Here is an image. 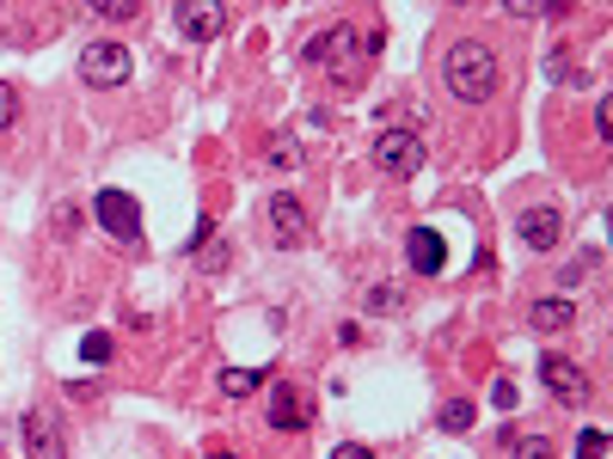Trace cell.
<instances>
[{
    "instance_id": "1",
    "label": "cell",
    "mask_w": 613,
    "mask_h": 459,
    "mask_svg": "<svg viewBox=\"0 0 613 459\" xmlns=\"http://www.w3.org/2000/svg\"><path fill=\"white\" fill-rule=\"evenodd\" d=\"M441 80H448V92L460 98V105H485L497 92V55H491V43H454L448 50V62H441Z\"/></svg>"
},
{
    "instance_id": "2",
    "label": "cell",
    "mask_w": 613,
    "mask_h": 459,
    "mask_svg": "<svg viewBox=\"0 0 613 459\" xmlns=\"http://www.w3.org/2000/svg\"><path fill=\"white\" fill-rule=\"evenodd\" d=\"M540 386L559 405H589V367L571 362V355H540Z\"/></svg>"
},
{
    "instance_id": "3",
    "label": "cell",
    "mask_w": 613,
    "mask_h": 459,
    "mask_svg": "<svg viewBox=\"0 0 613 459\" xmlns=\"http://www.w3.org/2000/svg\"><path fill=\"white\" fill-rule=\"evenodd\" d=\"M424 159H429V154H424V142H417L412 129H387L381 142H374V166L387 171V178H412Z\"/></svg>"
},
{
    "instance_id": "4",
    "label": "cell",
    "mask_w": 613,
    "mask_h": 459,
    "mask_svg": "<svg viewBox=\"0 0 613 459\" xmlns=\"http://www.w3.org/2000/svg\"><path fill=\"white\" fill-rule=\"evenodd\" d=\"M81 80L86 86H123V80H129V50H123V43H86Z\"/></svg>"
},
{
    "instance_id": "5",
    "label": "cell",
    "mask_w": 613,
    "mask_h": 459,
    "mask_svg": "<svg viewBox=\"0 0 613 459\" xmlns=\"http://www.w3.org/2000/svg\"><path fill=\"white\" fill-rule=\"evenodd\" d=\"M93 215H98V227H105L111 239H135V233H142V202H135L129 190H98Z\"/></svg>"
},
{
    "instance_id": "6",
    "label": "cell",
    "mask_w": 613,
    "mask_h": 459,
    "mask_svg": "<svg viewBox=\"0 0 613 459\" xmlns=\"http://www.w3.org/2000/svg\"><path fill=\"white\" fill-rule=\"evenodd\" d=\"M405 263H412L417 275H441V263H448V239H441L436 227H412V233H405Z\"/></svg>"
},
{
    "instance_id": "7",
    "label": "cell",
    "mask_w": 613,
    "mask_h": 459,
    "mask_svg": "<svg viewBox=\"0 0 613 459\" xmlns=\"http://www.w3.org/2000/svg\"><path fill=\"white\" fill-rule=\"evenodd\" d=\"M173 19H178V31H185V38H215V31L227 25V7L221 0H178L173 7Z\"/></svg>"
},
{
    "instance_id": "8",
    "label": "cell",
    "mask_w": 613,
    "mask_h": 459,
    "mask_svg": "<svg viewBox=\"0 0 613 459\" xmlns=\"http://www.w3.org/2000/svg\"><path fill=\"white\" fill-rule=\"evenodd\" d=\"M264 215H270V246L289 251V246H301V239H306V209L294 197H270Z\"/></svg>"
},
{
    "instance_id": "9",
    "label": "cell",
    "mask_w": 613,
    "mask_h": 459,
    "mask_svg": "<svg viewBox=\"0 0 613 459\" xmlns=\"http://www.w3.org/2000/svg\"><path fill=\"white\" fill-rule=\"evenodd\" d=\"M25 447H31V459H67V441L50 410H31L25 417Z\"/></svg>"
},
{
    "instance_id": "10",
    "label": "cell",
    "mask_w": 613,
    "mask_h": 459,
    "mask_svg": "<svg viewBox=\"0 0 613 459\" xmlns=\"http://www.w3.org/2000/svg\"><path fill=\"white\" fill-rule=\"evenodd\" d=\"M559 233H564V215L559 209H528V215H521V246L552 251V246H559Z\"/></svg>"
},
{
    "instance_id": "11",
    "label": "cell",
    "mask_w": 613,
    "mask_h": 459,
    "mask_svg": "<svg viewBox=\"0 0 613 459\" xmlns=\"http://www.w3.org/2000/svg\"><path fill=\"white\" fill-rule=\"evenodd\" d=\"M270 429H282V435H289V429H306V398L294 393L289 380L270 386Z\"/></svg>"
},
{
    "instance_id": "12",
    "label": "cell",
    "mask_w": 613,
    "mask_h": 459,
    "mask_svg": "<svg viewBox=\"0 0 613 459\" xmlns=\"http://www.w3.org/2000/svg\"><path fill=\"white\" fill-rule=\"evenodd\" d=\"M350 50H356V31H350V25H332L325 38H313V43H306V50H301V62H325V55L350 62Z\"/></svg>"
},
{
    "instance_id": "13",
    "label": "cell",
    "mask_w": 613,
    "mask_h": 459,
    "mask_svg": "<svg viewBox=\"0 0 613 459\" xmlns=\"http://www.w3.org/2000/svg\"><path fill=\"white\" fill-rule=\"evenodd\" d=\"M571 319H576V306L571 301H533V331H571Z\"/></svg>"
},
{
    "instance_id": "14",
    "label": "cell",
    "mask_w": 613,
    "mask_h": 459,
    "mask_svg": "<svg viewBox=\"0 0 613 459\" xmlns=\"http://www.w3.org/2000/svg\"><path fill=\"white\" fill-rule=\"evenodd\" d=\"M264 386V367H221V393L227 398H246V393H258Z\"/></svg>"
},
{
    "instance_id": "15",
    "label": "cell",
    "mask_w": 613,
    "mask_h": 459,
    "mask_svg": "<svg viewBox=\"0 0 613 459\" xmlns=\"http://www.w3.org/2000/svg\"><path fill=\"white\" fill-rule=\"evenodd\" d=\"M436 423H441L448 435H467V429H472V405H467V398H448V405L436 410Z\"/></svg>"
},
{
    "instance_id": "16",
    "label": "cell",
    "mask_w": 613,
    "mask_h": 459,
    "mask_svg": "<svg viewBox=\"0 0 613 459\" xmlns=\"http://www.w3.org/2000/svg\"><path fill=\"white\" fill-rule=\"evenodd\" d=\"M81 362H93V367L111 362V337H105V331H86V337H81Z\"/></svg>"
},
{
    "instance_id": "17",
    "label": "cell",
    "mask_w": 613,
    "mask_h": 459,
    "mask_svg": "<svg viewBox=\"0 0 613 459\" xmlns=\"http://www.w3.org/2000/svg\"><path fill=\"white\" fill-rule=\"evenodd\" d=\"M509 453L516 459H552V441L547 435H521V441H509Z\"/></svg>"
},
{
    "instance_id": "18",
    "label": "cell",
    "mask_w": 613,
    "mask_h": 459,
    "mask_svg": "<svg viewBox=\"0 0 613 459\" xmlns=\"http://www.w3.org/2000/svg\"><path fill=\"white\" fill-rule=\"evenodd\" d=\"M270 166L277 171H289V166H301V147L289 142V135H277V142H270Z\"/></svg>"
},
{
    "instance_id": "19",
    "label": "cell",
    "mask_w": 613,
    "mask_h": 459,
    "mask_svg": "<svg viewBox=\"0 0 613 459\" xmlns=\"http://www.w3.org/2000/svg\"><path fill=\"white\" fill-rule=\"evenodd\" d=\"M595 263H601V251H595V246H583V251H576L571 263H564V282H583V275L595 270Z\"/></svg>"
},
{
    "instance_id": "20",
    "label": "cell",
    "mask_w": 613,
    "mask_h": 459,
    "mask_svg": "<svg viewBox=\"0 0 613 459\" xmlns=\"http://www.w3.org/2000/svg\"><path fill=\"white\" fill-rule=\"evenodd\" d=\"M399 306H405V294H399V289H374V294H368V313H381V319H393Z\"/></svg>"
},
{
    "instance_id": "21",
    "label": "cell",
    "mask_w": 613,
    "mask_h": 459,
    "mask_svg": "<svg viewBox=\"0 0 613 459\" xmlns=\"http://www.w3.org/2000/svg\"><path fill=\"white\" fill-rule=\"evenodd\" d=\"M601 453H607V435H601V429L576 435V459H601Z\"/></svg>"
},
{
    "instance_id": "22",
    "label": "cell",
    "mask_w": 613,
    "mask_h": 459,
    "mask_svg": "<svg viewBox=\"0 0 613 459\" xmlns=\"http://www.w3.org/2000/svg\"><path fill=\"white\" fill-rule=\"evenodd\" d=\"M13 123H19V92L0 86V129H13Z\"/></svg>"
},
{
    "instance_id": "23",
    "label": "cell",
    "mask_w": 613,
    "mask_h": 459,
    "mask_svg": "<svg viewBox=\"0 0 613 459\" xmlns=\"http://www.w3.org/2000/svg\"><path fill=\"white\" fill-rule=\"evenodd\" d=\"M595 135H601V142L613 135V98H607V92L595 98Z\"/></svg>"
},
{
    "instance_id": "24",
    "label": "cell",
    "mask_w": 613,
    "mask_h": 459,
    "mask_svg": "<svg viewBox=\"0 0 613 459\" xmlns=\"http://www.w3.org/2000/svg\"><path fill=\"white\" fill-rule=\"evenodd\" d=\"M135 13H142L135 0H105V7H98V19H135Z\"/></svg>"
},
{
    "instance_id": "25",
    "label": "cell",
    "mask_w": 613,
    "mask_h": 459,
    "mask_svg": "<svg viewBox=\"0 0 613 459\" xmlns=\"http://www.w3.org/2000/svg\"><path fill=\"white\" fill-rule=\"evenodd\" d=\"M491 398H497V410H516V380H509V374H503V380L491 386Z\"/></svg>"
},
{
    "instance_id": "26",
    "label": "cell",
    "mask_w": 613,
    "mask_h": 459,
    "mask_svg": "<svg viewBox=\"0 0 613 459\" xmlns=\"http://www.w3.org/2000/svg\"><path fill=\"white\" fill-rule=\"evenodd\" d=\"M221 263H227V246H221V239H215V246L202 251V270H221Z\"/></svg>"
},
{
    "instance_id": "27",
    "label": "cell",
    "mask_w": 613,
    "mask_h": 459,
    "mask_svg": "<svg viewBox=\"0 0 613 459\" xmlns=\"http://www.w3.org/2000/svg\"><path fill=\"white\" fill-rule=\"evenodd\" d=\"M332 459H374V453H368V447H356V441H344V447H337Z\"/></svg>"
},
{
    "instance_id": "28",
    "label": "cell",
    "mask_w": 613,
    "mask_h": 459,
    "mask_svg": "<svg viewBox=\"0 0 613 459\" xmlns=\"http://www.w3.org/2000/svg\"><path fill=\"white\" fill-rule=\"evenodd\" d=\"M209 459H240V453H227V447H215V453Z\"/></svg>"
}]
</instances>
